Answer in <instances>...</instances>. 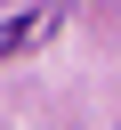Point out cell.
<instances>
[{"mask_svg":"<svg viewBox=\"0 0 121 130\" xmlns=\"http://www.w3.org/2000/svg\"><path fill=\"white\" fill-rule=\"evenodd\" d=\"M48 24H56L48 8H32V16H8V24H0V57H16V49H32V41H48Z\"/></svg>","mask_w":121,"mask_h":130,"instance_id":"1","label":"cell"}]
</instances>
